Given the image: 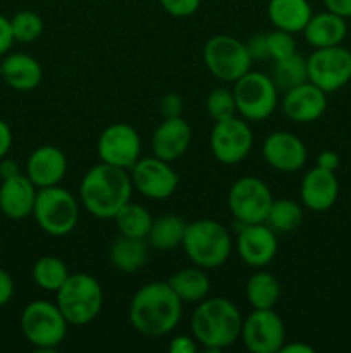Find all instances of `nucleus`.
Instances as JSON below:
<instances>
[{
	"instance_id": "43",
	"label": "nucleus",
	"mask_w": 351,
	"mask_h": 353,
	"mask_svg": "<svg viewBox=\"0 0 351 353\" xmlns=\"http://www.w3.org/2000/svg\"><path fill=\"white\" fill-rule=\"evenodd\" d=\"M339 155L336 154V152L332 150H323L320 152L319 157H317V168H322V169H327V171H337V168H339Z\"/></svg>"
},
{
	"instance_id": "5",
	"label": "nucleus",
	"mask_w": 351,
	"mask_h": 353,
	"mask_svg": "<svg viewBox=\"0 0 351 353\" xmlns=\"http://www.w3.org/2000/svg\"><path fill=\"white\" fill-rule=\"evenodd\" d=\"M55 303L69 326H86L95 321L102 310V285L86 272L69 274L64 285L58 288Z\"/></svg>"
},
{
	"instance_id": "33",
	"label": "nucleus",
	"mask_w": 351,
	"mask_h": 353,
	"mask_svg": "<svg viewBox=\"0 0 351 353\" xmlns=\"http://www.w3.org/2000/svg\"><path fill=\"white\" fill-rule=\"evenodd\" d=\"M265 223H267L275 233H292V231L298 230L303 223L301 205L292 199L274 200Z\"/></svg>"
},
{
	"instance_id": "26",
	"label": "nucleus",
	"mask_w": 351,
	"mask_h": 353,
	"mask_svg": "<svg viewBox=\"0 0 351 353\" xmlns=\"http://www.w3.org/2000/svg\"><path fill=\"white\" fill-rule=\"evenodd\" d=\"M110 264L114 269L124 274L138 272L148 261V245L147 238H131L123 236L116 238L109 252Z\"/></svg>"
},
{
	"instance_id": "11",
	"label": "nucleus",
	"mask_w": 351,
	"mask_h": 353,
	"mask_svg": "<svg viewBox=\"0 0 351 353\" xmlns=\"http://www.w3.org/2000/svg\"><path fill=\"white\" fill-rule=\"evenodd\" d=\"M308 81L322 88L326 93H332L346 86L351 79V52L348 48L336 47L315 48L306 59Z\"/></svg>"
},
{
	"instance_id": "39",
	"label": "nucleus",
	"mask_w": 351,
	"mask_h": 353,
	"mask_svg": "<svg viewBox=\"0 0 351 353\" xmlns=\"http://www.w3.org/2000/svg\"><path fill=\"white\" fill-rule=\"evenodd\" d=\"M246 48L251 61H268L267 38H265V33L253 34V38H250V41L246 43Z\"/></svg>"
},
{
	"instance_id": "31",
	"label": "nucleus",
	"mask_w": 351,
	"mask_h": 353,
	"mask_svg": "<svg viewBox=\"0 0 351 353\" xmlns=\"http://www.w3.org/2000/svg\"><path fill=\"white\" fill-rule=\"evenodd\" d=\"M114 221H116L117 231L123 236L147 238L148 233H150L153 217H151L150 210L147 207L140 205V203H133L129 200L126 205L120 207Z\"/></svg>"
},
{
	"instance_id": "22",
	"label": "nucleus",
	"mask_w": 351,
	"mask_h": 353,
	"mask_svg": "<svg viewBox=\"0 0 351 353\" xmlns=\"http://www.w3.org/2000/svg\"><path fill=\"white\" fill-rule=\"evenodd\" d=\"M301 202L313 212H326L339 196V181L336 172L322 168H313L303 176L299 188Z\"/></svg>"
},
{
	"instance_id": "42",
	"label": "nucleus",
	"mask_w": 351,
	"mask_h": 353,
	"mask_svg": "<svg viewBox=\"0 0 351 353\" xmlns=\"http://www.w3.org/2000/svg\"><path fill=\"white\" fill-rule=\"evenodd\" d=\"M14 279L7 271L0 269V307H6L14 296Z\"/></svg>"
},
{
	"instance_id": "17",
	"label": "nucleus",
	"mask_w": 351,
	"mask_h": 353,
	"mask_svg": "<svg viewBox=\"0 0 351 353\" xmlns=\"http://www.w3.org/2000/svg\"><path fill=\"white\" fill-rule=\"evenodd\" d=\"M264 161L279 172H296L306 164L305 143L299 137L289 131H275L264 140L262 145Z\"/></svg>"
},
{
	"instance_id": "9",
	"label": "nucleus",
	"mask_w": 351,
	"mask_h": 353,
	"mask_svg": "<svg viewBox=\"0 0 351 353\" xmlns=\"http://www.w3.org/2000/svg\"><path fill=\"white\" fill-rule=\"evenodd\" d=\"M203 61L213 78L234 83L251 69V57L246 43L229 34H217L205 43Z\"/></svg>"
},
{
	"instance_id": "46",
	"label": "nucleus",
	"mask_w": 351,
	"mask_h": 353,
	"mask_svg": "<svg viewBox=\"0 0 351 353\" xmlns=\"http://www.w3.org/2000/svg\"><path fill=\"white\" fill-rule=\"evenodd\" d=\"M21 174V168L17 164V161L10 157H3L0 159V179H7V178H12V176Z\"/></svg>"
},
{
	"instance_id": "18",
	"label": "nucleus",
	"mask_w": 351,
	"mask_h": 353,
	"mask_svg": "<svg viewBox=\"0 0 351 353\" xmlns=\"http://www.w3.org/2000/svg\"><path fill=\"white\" fill-rule=\"evenodd\" d=\"M327 93L312 81H305L295 88L284 92L282 99V112L292 123L308 124L326 114Z\"/></svg>"
},
{
	"instance_id": "44",
	"label": "nucleus",
	"mask_w": 351,
	"mask_h": 353,
	"mask_svg": "<svg viewBox=\"0 0 351 353\" xmlns=\"http://www.w3.org/2000/svg\"><path fill=\"white\" fill-rule=\"evenodd\" d=\"M12 147V131L3 119H0V159L6 157Z\"/></svg>"
},
{
	"instance_id": "47",
	"label": "nucleus",
	"mask_w": 351,
	"mask_h": 353,
	"mask_svg": "<svg viewBox=\"0 0 351 353\" xmlns=\"http://www.w3.org/2000/svg\"><path fill=\"white\" fill-rule=\"evenodd\" d=\"M313 347H310V345L306 343H298V341H295V343H284L281 348V353H313Z\"/></svg>"
},
{
	"instance_id": "7",
	"label": "nucleus",
	"mask_w": 351,
	"mask_h": 353,
	"mask_svg": "<svg viewBox=\"0 0 351 353\" xmlns=\"http://www.w3.org/2000/svg\"><path fill=\"white\" fill-rule=\"evenodd\" d=\"M33 217L43 233L65 236L79 221V205L71 192L58 185L40 188L34 200Z\"/></svg>"
},
{
	"instance_id": "30",
	"label": "nucleus",
	"mask_w": 351,
	"mask_h": 353,
	"mask_svg": "<svg viewBox=\"0 0 351 353\" xmlns=\"http://www.w3.org/2000/svg\"><path fill=\"white\" fill-rule=\"evenodd\" d=\"M69 268L62 259L54 257V255H45L40 257L33 264L31 269V278L33 283L43 292H54L57 293L58 288L65 283L69 278Z\"/></svg>"
},
{
	"instance_id": "4",
	"label": "nucleus",
	"mask_w": 351,
	"mask_h": 353,
	"mask_svg": "<svg viewBox=\"0 0 351 353\" xmlns=\"http://www.w3.org/2000/svg\"><path fill=\"white\" fill-rule=\"evenodd\" d=\"M181 247L195 265L217 269L231 257L233 238L224 224L213 219H198L186 226Z\"/></svg>"
},
{
	"instance_id": "27",
	"label": "nucleus",
	"mask_w": 351,
	"mask_h": 353,
	"mask_svg": "<svg viewBox=\"0 0 351 353\" xmlns=\"http://www.w3.org/2000/svg\"><path fill=\"white\" fill-rule=\"evenodd\" d=\"M169 286L179 296L182 303H200L210 293V279L205 269L184 268L169 278Z\"/></svg>"
},
{
	"instance_id": "14",
	"label": "nucleus",
	"mask_w": 351,
	"mask_h": 353,
	"mask_svg": "<svg viewBox=\"0 0 351 353\" xmlns=\"http://www.w3.org/2000/svg\"><path fill=\"white\" fill-rule=\"evenodd\" d=\"M240 338L251 353H279L286 343V327L274 309H253L243 319Z\"/></svg>"
},
{
	"instance_id": "10",
	"label": "nucleus",
	"mask_w": 351,
	"mask_h": 353,
	"mask_svg": "<svg viewBox=\"0 0 351 353\" xmlns=\"http://www.w3.org/2000/svg\"><path fill=\"white\" fill-rule=\"evenodd\" d=\"M274 196L267 183L255 176L240 178L229 190L227 205L240 224L265 223Z\"/></svg>"
},
{
	"instance_id": "15",
	"label": "nucleus",
	"mask_w": 351,
	"mask_h": 353,
	"mask_svg": "<svg viewBox=\"0 0 351 353\" xmlns=\"http://www.w3.org/2000/svg\"><path fill=\"white\" fill-rule=\"evenodd\" d=\"M133 188L150 200H165L176 193L179 186L178 172L171 162L155 157H141L131 168Z\"/></svg>"
},
{
	"instance_id": "34",
	"label": "nucleus",
	"mask_w": 351,
	"mask_h": 353,
	"mask_svg": "<svg viewBox=\"0 0 351 353\" xmlns=\"http://www.w3.org/2000/svg\"><path fill=\"white\" fill-rule=\"evenodd\" d=\"M14 40L19 43H33L43 33V19L34 10H19L10 17Z\"/></svg>"
},
{
	"instance_id": "8",
	"label": "nucleus",
	"mask_w": 351,
	"mask_h": 353,
	"mask_svg": "<svg viewBox=\"0 0 351 353\" xmlns=\"http://www.w3.org/2000/svg\"><path fill=\"white\" fill-rule=\"evenodd\" d=\"M233 93L237 114L246 121H265L279 102V90L270 76L251 69L234 81Z\"/></svg>"
},
{
	"instance_id": "13",
	"label": "nucleus",
	"mask_w": 351,
	"mask_h": 353,
	"mask_svg": "<svg viewBox=\"0 0 351 353\" xmlns=\"http://www.w3.org/2000/svg\"><path fill=\"white\" fill-rule=\"evenodd\" d=\"M96 154L105 164L131 171V168L141 159L140 133L131 124H110L100 133Z\"/></svg>"
},
{
	"instance_id": "3",
	"label": "nucleus",
	"mask_w": 351,
	"mask_h": 353,
	"mask_svg": "<svg viewBox=\"0 0 351 353\" xmlns=\"http://www.w3.org/2000/svg\"><path fill=\"white\" fill-rule=\"evenodd\" d=\"M243 316L236 303L213 296L196 303L191 316V333L196 343L210 352H220L240 340Z\"/></svg>"
},
{
	"instance_id": "16",
	"label": "nucleus",
	"mask_w": 351,
	"mask_h": 353,
	"mask_svg": "<svg viewBox=\"0 0 351 353\" xmlns=\"http://www.w3.org/2000/svg\"><path fill=\"white\" fill-rule=\"evenodd\" d=\"M277 233L267 223L241 224L236 250L241 261L255 269L270 264L277 254Z\"/></svg>"
},
{
	"instance_id": "45",
	"label": "nucleus",
	"mask_w": 351,
	"mask_h": 353,
	"mask_svg": "<svg viewBox=\"0 0 351 353\" xmlns=\"http://www.w3.org/2000/svg\"><path fill=\"white\" fill-rule=\"evenodd\" d=\"M327 10L343 16L344 19L351 17V0H323Z\"/></svg>"
},
{
	"instance_id": "29",
	"label": "nucleus",
	"mask_w": 351,
	"mask_h": 353,
	"mask_svg": "<svg viewBox=\"0 0 351 353\" xmlns=\"http://www.w3.org/2000/svg\"><path fill=\"white\" fill-rule=\"evenodd\" d=\"M244 293L253 309H274L281 296V285L270 272L257 271L248 279Z\"/></svg>"
},
{
	"instance_id": "21",
	"label": "nucleus",
	"mask_w": 351,
	"mask_h": 353,
	"mask_svg": "<svg viewBox=\"0 0 351 353\" xmlns=\"http://www.w3.org/2000/svg\"><path fill=\"white\" fill-rule=\"evenodd\" d=\"M189 143H191V126L182 117L164 119L151 134L153 155L171 164L188 152Z\"/></svg>"
},
{
	"instance_id": "12",
	"label": "nucleus",
	"mask_w": 351,
	"mask_h": 353,
	"mask_svg": "<svg viewBox=\"0 0 351 353\" xmlns=\"http://www.w3.org/2000/svg\"><path fill=\"white\" fill-rule=\"evenodd\" d=\"M251 147H253V133L246 119L234 116L213 124L210 133V150L220 164H240L248 157Z\"/></svg>"
},
{
	"instance_id": "28",
	"label": "nucleus",
	"mask_w": 351,
	"mask_h": 353,
	"mask_svg": "<svg viewBox=\"0 0 351 353\" xmlns=\"http://www.w3.org/2000/svg\"><path fill=\"white\" fill-rule=\"evenodd\" d=\"M186 226L184 219L176 214H165V216L153 219L150 228V233H148L147 240L150 243V247H153L155 250L169 252L174 250L176 247H181L182 238H184Z\"/></svg>"
},
{
	"instance_id": "36",
	"label": "nucleus",
	"mask_w": 351,
	"mask_h": 353,
	"mask_svg": "<svg viewBox=\"0 0 351 353\" xmlns=\"http://www.w3.org/2000/svg\"><path fill=\"white\" fill-rule=\"evenodd\" d=\"M265 38H267L268 59H272L274 62L296 54V40L292 33L274 28L272 31L265 33Z\"/></svg>"
},
{
	"instance_id": "20",
	"label": "nucleus",
	"mask_w": 351,
	"mask_h": 353,
	"mask_svg": "<svg viewBox=\"0 0 351 353\" xmlns=\"http://www.w3.org/2000/svg\"><path fill=\"white\" fill-rule=\"evenodd\" d=\"M38 188L26 174L2 179L0 185V212L12 221H23L33 216Z\"/></svg>"
},
{
	"instance_id": "24",
	"label": "nucleus",
	"mask_w": 351,
	"mask_h": 353,
	"mask_svg": "<svg viewBox=\"0 0 351 353\" xmlns=\"http://www.w3.org/2000/svg\"><path fill=\"white\" fill-rule=\"evenodd\" d=\"M43 78L41 64L28 54H9L2 61V79L16 92H31Z\"/></svg>"
},
{
	"instance_id": "2",
	"label": "nucleus",
	"mask_w": 351,
	"mask_h": 353,
	"mask_svg": "<svg viewBox=\"0 0 351 353\" xmlns=\"http://www.w3.org/2000/svg\"><path fill=\"white\" fill-rule=\"evenodd\" d=\"M131 174H127L126 169L105 162L88 169L79 185L83 207L96 219H114L120 207L131 200Z\"/></svg>"
},
{
	"instance_id": "25",
	"label": "nucleus",
	"mask_w": 351,
	"mask_h": 353,
	"mask_svg": "<svg viewBox=\"0 0 351 353\" xmlns=\"http://www.w3.org/2000/svg\"><path fill=\"white\" fill-rule=\"evenodd\" d=\"M267 16L272 26L288 33H301L313 16L308 0H268Z\"/></svg>"
},
{
	"instance_id": "23",
	"label": "nucleus",
	"mask_w": 351,
	"mask_h": 353,
	"mask_svg": "<svg viewBox=\"0 0 351 353\" xmlns=\"http://www.w3.org/2000/svg\"><path fill=\"white\" fill-rule=\"evenodd\" d=\"M301 33L305 34V40L310 47H336V45L343 43V40L346 38L348 24L343 16L326 10V12L313 14Z\"/></svg>"
},
{
	"instance_id": "38",
	"label": "nucleus",
	"mask_w": 351,
	"mask_h": 353,
	"mask_svg": "<svg viewBox=\"0 0 351 353\" xmlns=\"http://www.w3.org/2000/svg\"><path fill=\"white\" fill-rule=\"evenodd\" d=\"M182 109H184V102L178 93H167L162 97L160 103H158V112L164 119L182 117Z\"/></svg>"
},
{
	"instance_id": "41",
	"label": "nucleus",
	"mask_w": 351,
	"mask_h": 353,
	"mask_svg": "<svg viewBox=\"0 0 351 353\" xmlns=\"http://www.w3.org/2000/svg\"><path fill=\"white\" fill-rule=\"evenodd\" d=\"M198 350V343L193 336H186V334H179L174 336L169 343V352L171 353H196Z\"/></svg>"
},
{
	"instance_id": "35",
	"label": "nucleus",
	"mask_w": 351,
	"mask_h": 353,
	"mask_svg": "<svg viewBox=\"0 0 351 353\" xmlns=\"http://www.w3.org/2000/svg\"><path fill=\"white\" fill-rule=\"evenodd\" d=\"M206 112L212 117L213 123L236 116L237 109L233 90L226 88V86L212 90L206 97Z\"/></svg>"
},
{
	"instance_id": "19",
	"label": "nucleus",
	"mask_w": 351,
	"mask_h": 353,
	"mask_svg": "<svg viewBox=\"0 0 351 353\" xmlns=\"http://www.w3.org/2000/svg\"><path fill=\"white\" fill-rule=\"evenodd\" d=\"M67 172V157L54 145H41L26 161V176L38 190L55 186Z\"/></svg>"
},
{
	"instance_id": "32",
	"label": "nucleus",
	"mask_w": 351,
	"mask_h": 353,
	"mask_svg": "<svg viewBox=\"0 0 351 353\" xmlns=\"http://www.w3.org/2000/svg\"><path fill=\"white\" fill-rule=\"evenodd\" d=\"M270 78L279 92H288V90L308 81L306 59H303L298 54H292L289 57L281 59V61H275Z\"/></svg>"
},
{
	"instance_id": "37",
	"label": "nucleus",
	"mask_w": 351,
	"mask_h": 353,
	"mask_svg": "<svg viewBox=\"0 0 351 353\" xmlns=\"http://www.w3.org/2000/svg\"><path fill=\"white\" fill-rule=\"evenodd\" d=\"M165 12L172 17H189L200 9L202 0H160Z\"/></svg>"
},
{
	"instance_id": "48",
	"label": "nucleus",
	"mask_w": 351,
	"mask_h": 353,
	"mask_svg": "<svg viewBox=\"0 0 351 353\" xmlns=\"http://www.w3.org/2000/svg\"><path fill=\"white\" fill-rule=\"evenodd\" d=\"M0 79H2V62H0Z\"/></svg>"
},
{
	"instance_id": "1",
	"label": "nucleus",
	"mask_w": 351,
	"mask_h": 353,
	"mask_svg": "<svg viewBox=\"0 0 351 353\" xmlns=\"http://www.w3.org/2000/svg\"><path fill=\"white\" fill-rule=\"evenodd\" d=\"M127 316L134 331L148 338H162L172 333L181 321L182 302L167 281H151L134 293Z\"/></svg>"
},
{
	"instance_id": "40",
	"label": "nucleus",
	"mask_w": 351,
	"mask_h": 353,
	"mask_svg": "<svg viewBox=\"0 0 351 353\" xmlns=\"http://www.w3.org/2000/svg\"><path fill=\"white\" fill-rule=\"evenodd\" d=\"M14 33H12V26H10V19L9 17L2 16L0 14V57L7 55V52L12 48L14 45Z\"/></svg>"
},
{
	"instance_id": "6",
	"label": "nucleus",
	"mask_w": 351,
	"mask_h": 353,
	"mask_svg": "<svg viewBox=\"0 0 351 353\" xmlns=\"http://www.w3.org/2000/svg\"><path fill=\"white\" fill-rule=\"evenodd\" d=\"M21 331L30 345L40 352H54L67 336V321L57 303L33 300L21 314Z\"/></svg>"
}]
</instances>
